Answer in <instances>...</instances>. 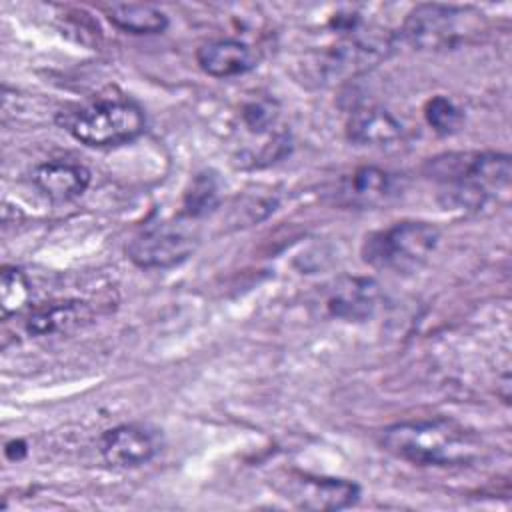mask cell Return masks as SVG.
Masks as SVG:
<instances>
[{
    "label": "cell",
    "mask_w": 512,
    "mask_h": 512,
    "mask_svg": "<svg viewBox=\"0 0 512 512\" xmlns=\"http://www.w3.org/2000/svg\"><path fill=\"white\" fill-rule=\"evenodd\" d=\"M424 118L428 126L440 134L450 136L458 132L464 124V112L446 96H432L424 106Z\"/></svg>",
    "instance_id": "ac0fdd59"
},
{
    "label": "cell",
    "mask_w": 512,
    "mask_h": 512,
    "mask_svg": "<svg viewBox=\"0 0 512 512\" xmlns=\"http://www.w3.org/2000/svg\"><path fill=\"white\" fill-rule=\"evenodd\" d=\"M402 194V180L376 166H360L344 176L336 190L334 200L352 208H380L394 202Z\"/></svg>",
    "instance_id": "ba28073f"
},
{
    "label": "cell",
    "mask_w": 512,
    "mask_h": 512,
    "mask_svg": "<svg viewBox=\"0 0 512 512\" xmlns=\"http://www.w3.org/2000/svg\"><path fill=\"white\" fill-rule=\"evenodd\" d=\"M274 118H276V112L266 102H252L242 112V120L252 132H264L274 124Z\"/></svg>",
    "instance_id": "d6986e66"
},
{
    "label": "cell",
    "mask_w": 512,
    "mask_h": 512,
    "mask_svg": "<svg viewBox=\"0 0 512 512\" xmlns=\"http://www.w3.org/2000/svg\"><path fill=\"white\" fill-rule=\"evenodd\" d=\"M424 172L444 186L448 208L478 212L508 188L512 162L502 152H448L430 158Z\"/></svg>",
    "instance_id": "7a4b0ae2"
},
{
    "label": "cell",
    "mask_w": 512,
    "mask_h": 512,
    "mask_svg": "<svg viewBox=\"0 0 512 512\" xmlns=\"http://www.w3.org/2000/svg\"><path fill=\"white\" fill-rule=\"evenodd\" d=\"M94 318V308L84 300H64L52 302L26 312L22 324L30 336H50L66 334L76 328L90 324Z\"/></svg>",
    "instance_id": "30bf717a"
},
{
    "label": "cell",
    "mask_w": 512,
    "mask_h": 512,
    "mask_svg": "<svg viewBox=\"0 0 512 512\" xmlns=\"http://www.w3.org/2000/svg\"><path fill=\"white\" fill-rule=\"evenodd\" d=\"M484 30V14L472 6L418 4L402 24V38L416 50H450Z\"/></svg>",
    "instance_id": "3957f363"
},
{
    "label": "cell",
    "mask_w": 512,
    "mask_h": 512,
    "mask_svg": "<svg viewBox=\"0 0 512 512\" xmlns=\"http://www.w3.org/2000/svg\"><path fill=\"white\" fill-rule=\"evenodd\" d=\"M380 444L392 456L418 466H464L482 450L480 438L452 418L396 422L382 430Z\"/></svg>",
    "instance_id": "6da1fadb"
},
{
    "label": "cell",
    "mask_w": 512,
    "mask_h": 512,
    "mask_svg": "<svg viewBox=\"0 0 512 512\" xmlns=\"http://www.w3.org/2000/svg\"><path fill=\"white\" fill-rule=\"evenodd\" d=\"M194 218L178 216L142 228L126 246L128 258L140 268H170L194 254L200 242Z\"/></svg>",
    "instance_id": "8992f818"
},
{
    "label": "cell",
    "mask_w": 512,
    "mask_h": 512,
    "mask_svg": "<svg viewBox=\"0 0 512 512\" xmlns=\"http://www.w3.org/2000/svg\"><path fill=\"white\" fill-rule=\"evenodd\" d=\"M220 202L218 178L212 172H200L190 182L182 200V214L188 218H200L210 214Z\"/></svg>",
    "instance_id": "2e32d148"
},
{
    "label": "cell",
    "mask_w": 512,
    "mask_h": 512,
    "mask_svg": "<svg viewBox=\"0 0 512 512\" xmlns=\"http://www.w3.org/2000/svg\"><path fill=\"white\" fill-rule=\"evenodd\" d=\"M378 298H380V290L374 280L346 276V278H340L330 290L326 308L336 318H342L348 322L352 320L360 322L374 314L378 306Z\"/></svg>",
    "instance_id": "4fadbf2b"
},
{
    "label": "cell",
    "mask_w": 512,
    "mask_h": 512,
    "mask_svg": "<svg viewBox=\"0 0 512 512\" xmlns=\"http://www.w3.org/2000/svg\"><path fill=\"white\" fill-rule=\"evenodd\" d=\"M36 188L52 202H70L84 194L90 184V170L76 162L52 160L34 170Z\"/></svg>",
    "instance_id": "5bb4252c"
},
{
    "label": "cell",
    "mask_w": 512,
    "mask_h": 512,
    "mask_svg": "<svg viewBox=\"0 0 512 512\" xmlns=\"http://www.w3.org/2000/svg\"><path fill=\"white\" fill-rule=\"evenodd\" d=\"M438 240L440 232L436 226L404 220L368 234L362 244V258L378 270L410 274L428 262Z\"/></svg>",
    "instance_id": "277c9868"
},
{
    "label": "cell",
    "mask_w": 512,
    "mask_h": 512,
    "mask_svg": "<svg viewBox=\"0 0 512 512\" xmlns=\"http://www.w3.org/2000/svg\"><path fill=\"white\" fill-rule=\"evenodd\" d=\"M30 302V282L16 266H4L0 276V306L4 318L22 312Z\"/></svg>",
    "instance_id": "e0dca14e"
},
{
    "label": "cell",
    "mask_w": 512,
    "mask_h": 512,
    "mask_svg": "<svg viewBox=\"0 0 512 512\" xmlns=\"http://www.w3.org/2000/svg\"><path fill=\"white\" fill-rule=\"evenodd\" d=\"M286 500L304 510H342L358 502L360 488L344 478L288 472L276 486Z\"/></svg>",
    "instance_id": "52a82bcc"
},
{
    "label": "cell",
    "mask_w": 512,
    "mask_h": 512,
    "mask_svg": "<svg viewBox=\"0 0 512 512\" xmlns=\"http://www.w3.org/2000/svg\"><path fill=\"white\" fill-rule=\"evenodd\" d=\"M402 124L380 106L356 108L346 122V136L356 146L390 148L402 140Z\"/></svg>",
    "instance_id": "7c38bea8"
},
{
    "label": "cell",
    "mask_w": 512,
    "mask_h": 512,
    "mask_svg": "<svg viewBox=\"0 0 512 512\" xmlns=\"http://www.w3.org/2000/svg\"><path fill=\"white\" fill-rule=\"evenodd\" d=\"M196 62L208 76L232 78L256 68L258 54L246 42L222 38L204 42L196 50Z\"/></svg>",
    "instance_id": "8fae6325"
},
{
    "label": "cell",
    "mask_w": 512,
    "mask_h": 512,
    "mask_svg": "<svg viewBox=\"0 0 512 512\" xmlns=\"http://www.w3.org/2000/svg\"><path fill=\"white\" fill-rule=\"evenodd\" d=\"M158 452L156 436L134 424H122L104 432L100 454L114 468H136L150 462Z\"/></svg>",
    "instance_id": "9c48e42d"
},
{
    "label": "cell",
    "mask_w": 512,
    "mask_h": 512,
    "mask_svg": "<svg viewBox=\"0 0 512 512\" xmlns=\"http://www.w3.org/2000/svg\"><path fill=\"white\" fill-rule=\"evenodd\" d=\"M104 12L116 28L130 34H160L168 26V16L152 4H110Z\"/></svg>",
    "instance_id": "9a60e30c"
},
{
    "label": "cell",
    "mask_w": 512,
    "mask_h": 512,
    "mask_svg": "<svg viewBox=\"0 0 512 512\" xmlns=\"http://www.w3.org/2000/svg\"><path fill=\"white\" fill-rule=\"evenodd\" d=\"M64 126L86 146L110 148L136 140L146 128V118L132 100H102L70 114Z\"/></svg>",
    "instance_id": "5b68a950"
}]
</instances>
